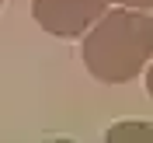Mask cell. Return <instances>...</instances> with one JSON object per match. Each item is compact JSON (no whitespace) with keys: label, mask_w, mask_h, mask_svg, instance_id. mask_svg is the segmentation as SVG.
I'll return each instance as SVG.
<instances>
[{"label":"cell","mask_w":153,"mask_h":143,"mask_svg":"<svg viewBox=\"0 0 153 143\" xmlns=\"http://www.w3.org/2000/svg\"><path fill=\"white\" fill-rule=\"evenodd\" d=\"M108 143H153V126L150 122H115L105 136Z\"/></svg>","instance_id":"obj_3"},{"label":"cell","mask_w":153,"mask_h":143,"mask_svg":"<svg viewBox=\"0 0 153 143\" xmlns=\"http://www.w3.org/2000/svg\"><path fill=\"white\" fill-rule=\"evenodd\" d=\"M0 4H4V0H0Z\"/></svg>","instance_id":"obj_6"},{"label":"cell","mask_w":153,"mask_h":143,"mask_svg":"<svg viewBox=\"0 0 153 143\" xmlns=\"http://www.w3.org/2000/svg\"><path fill=\"white\" fill-rule=\"evenodd\" d=\"M108 0H31V18L56 38L84 35L101 14Z\"/></svg>","instance_id":"obj_2"},{"label":"cell","mask_w":153,"mask_h":143,"mask_svg":"<svg viewBox=\"0 0 153 143\" xmlns=\"http://www.w3.org/2000/svg\"><path fill=\"white\" fill-rule=\"evenodd\" d=\"M153 56V18L136 7L105 10L84 38V67L101 84L132 80Z\"/></svg>","instance_id":"obj_1"},{"label":"cell","mask_w":153,"mask_h":143,"mask_svg":"<svg viewBox=\"0 0 153 143\" xmlns=\"http://www.w3.org/2000/svg\"><path fill=\"white\" fill-rule=\"evenodd\" d=\"M122 7H136V10H146V7H153V0H118Z\"/></svg>","instance_id":"obj_4"},{"label":"cell","mask_w":153,"mask_h":143,"mask_svg":"<svg viewBox=\"0 0 153 143\" xmlns=\"http://www.w3.org/2000/svg\"><path fill=\"white\" fill-rule=\"evenodd\" d=\"M146 94H150V101H153V63H150V70H146Z\"/></svg>","instance_id":"obj_5"}]
</instances>
